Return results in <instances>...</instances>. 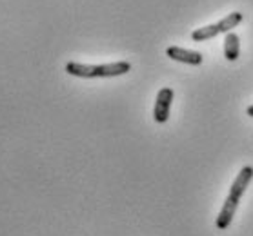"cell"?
Returning a JSON list of instances; mask_svg holds the SVG:
<instances>
[{"mask_svg":"<svg viewBox=\"0 0 253 236\" xmlns=\"http://www.w3.org/2000/svg\"><path fill=\"white\" fill-rule=\"evenodd\" d=\"M131 71L129 62H111V64H79V62H68L66 64V73L77 78H113V76L126 75Z\"/></svg>","mask_w":253,"mask_h":236,"instance_id":"6da1fadb","label":"cell"},{"mask_svg":"<svg viewBox=\"0 0 253 236\" xmlns=\"http://www.w3.org/2000/svg\"><path fill=\"white\" fill-rule=\"evenodd\" d=\"M173 97H175V93H173L171 87H162L159 91L155 100V109H153V118H155L157 124H166L168 122Z\"/></svg>","mask_w":253,"mask_h":236,"instance_id":"7a4b0ae2","label":"cell"},{"mask_svg":"<svg viewBox=\"0 0 253 236\" xmlns=\"http://www.w3.org/2000/svg\"><path fill=\"white\" fill-rule=\"evenodd\" d=\"M166 55L175 62L188 64V66H201L202 64V55L199 51H191V49H184L178 46H169L166 49Z\"/></svg>","mask_w":253,"mask_h":236,"instance_id":"3957f363","label":"cell"},{"mask_svg":"<svg viewBox=\"0 0 253 236\" xmlns=\"http://www.w3.org/2000/svg\"><path fill=\"white\" fill-rule=\"evenodd\" d=\"M252 180H253V167L252 166L242 167L241 173L237 174V178L233 180V184H231V187H230V196L241 200V196L246 193L248 185H250Z\"/></svg>","mask_w":253,"mask_h":236,"instance_id":"277c9868","label":"cell"},{"mask_svg":"<svg viewBox=\"0 0 253 236\" xmlns=\"http://www.w3.org/2000/svg\"><path fill=\"white\" fill-rule=\"evenodd\" d=\"M237 207H239V200L228 195V198H226L224 203H222V209H220L219 216H217V229L224 231L230 227V224L233 222V216H235Z\"/></svg>","mask_w":253,"mask_h":236,"instance_id":"5b68a950","label":"cell"},{"mask_svg":"<svg viewBox=\"0 0 253 236\" xmlns=\"http://www.w3.org/2000/svg\"><path fill=\"white\" fill-rule=\"evenodd\" d=\"M239 55H241V40H239L237 33L230 31V33H226V38H224V57L226 60L235 62L237 58H239Z\"/></svg>","mask_w":253,"mask_h":236,"instance_id":"8992f818","label":"cell"},{"mask_svg":"<svg viewBox=\"0 0 253 236\" xmlns=\"http://www.w3.org/2000/svg\"><path fill=\"white\" fill-rule=\"evenodd\" d=\"M219 33L220 31H219V28H217V24H211V26H204V28H201V29H193L191 38L195 42H204V40H210V38H215Z\"/></svg>","mask_w":253,"mask_h":236,"instance_id":"52a82bcc","label":"cell"},{"mask_svg":"<svg viewBox=\"0 0 253 236\" xmlns=\"http://www.w3.org/2000/svg\"><path fill=\"white\" fill-rule=\"evenodd\" d=\"M242 20V13L239 11H233L230 13L228 17H224L222 20H220L219 24H217V28H219L220 33H230L231 29H235L237 28V24Z\"/></svg>","mask_w":253,"mask_h":236,"instance_id":"ba28073f","label":"cell"},{"mask_svg":"<svg viewBox=\"0 0 253 236\" xmlns=\"http://www.w3.org/2000/svg\"><path fill=\"white\" fill-rule=\"evenodd\" d=\"M246 113H248V116H252V118H253V105H250V107H248Z\"/></svg>","mask_w":253,"mask_h":236,"instance_id":"9c48e42d","label":"cell"}]
</instances>
